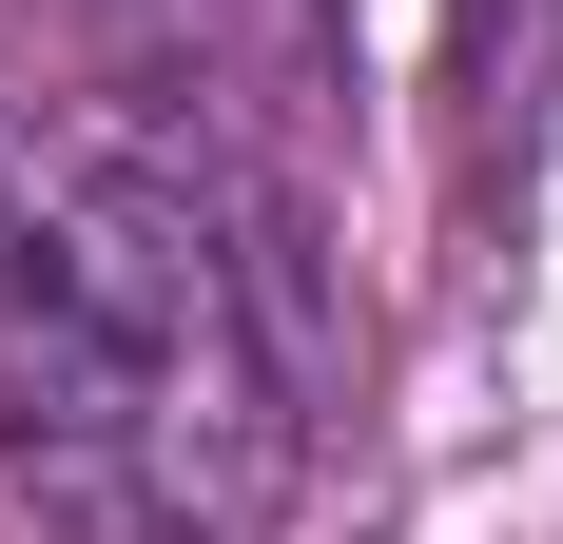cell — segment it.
I'll use <instances>...</instances> for the list:
<instances>
[{"label":"cell","mask_w":563,"mask_h":544,"mask_svg":"<svg viewBox=\"0 0 563 544\" xmlns=\"http://www.w3.org/2000/svg\"><path fill=\"white\" fill-rule=\"evenodd\" d=\"M291 447L273 253L195 156L58 137L0 175V487L58 544H253Z\"/></svg>","instance_id":"1"}]
</instances>
